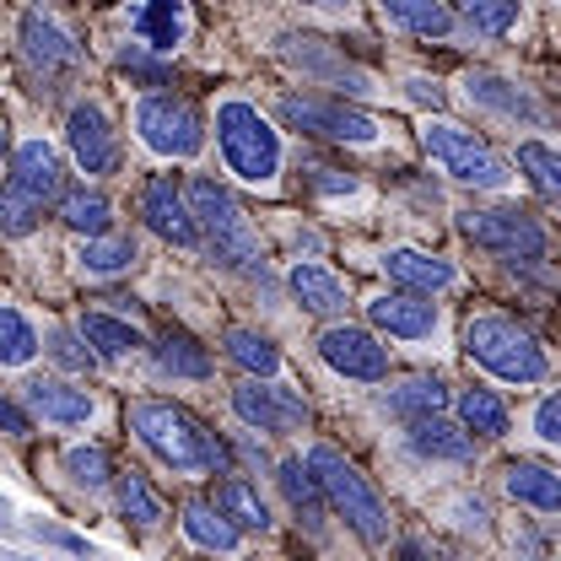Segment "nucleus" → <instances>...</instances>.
<instances>
[{
  "label": "nucleus",
  "mask_w": 561,
  "mask_h": 561,
  "mask_svg": "<svg viewBox=\"0 0 561 561\" xmlns=\"http://www.w3.org/2000/svg\"><path fill=\"white\" fill-rule=\"evenodd\" d=\"M125 421L140 448L173 476H227L238 459L232 443H221L195 411H184L173 400H136Z\"/></svg>",
  "instance_id": "f257e3e1"
},
{
  "label": "nucleus",
  "mask_w": 561,
  "mask_h": 561,
  "mask_svg": "<svg viewBox=\"0 0 561 561\" xmlns=\"http://www.w3.org/2000/svg\"><path fill=\"white\" fill-rule=\"evenodd\" d=\"M216 146H221V162L232 179L254 184V190H271L280 179V130L260 114V103L249 98H221L216 103Z\"/></svg>",
  "instance_id": "f03ea898"
},
{
  "label": "nucleus",
  "mask_w": 561,
  "mask_h": 561,
  "mask_svg": "<svg viewBox=\"0 0 561 561\" xmlns=\"http://www.w3.org/2000/svg\"><path fill=\"white\" fill-rule=\"evenodd\" d=\"M308 465H313V476H319V486L330 496V513H341L346 518V529L362 540V546H389V502L378 496V486L351 465L341 448H330V443H313L308 448Z\"/></svg>",
  "instance_id": "7ed1b4c3"
},
{
  "label": "nucleus",
  "mask_w": 561,
  "mask_h": 561,
  "mask_svg": "<svg viewBox=\"0 0 561 561\" xmlns=\"http://www.w3.org/2000/svg\"><path fill=\"white\" fill-rule=\"evenodd\" d=\"M465 356L476 362V367H486L491 378H502V383H546V373H551V356L546 346L524 330V324H513V319H502V313H476L470 324H465Z\"/></svg>",
  "instance_id": "20e7f679"
},
{
  "label": "nucleus",
  "mask_w": 561,
  "mask_h": 561,
  "mask_svg": "<svg viewBox=\"0 0 561 561\" xmlns=\"http://www.w3.org/2000/svg\"><path fill=\"white\" fill-rule=\"evenodd\" d=\"M190 206H195V221H201V243L216 265L227 271H254L260 265V232L249 221V210L232 201L227 184L216 179H190Z\"/></svg>",
  "instance_id": "39448f33"
},
{
  "label": "nucleus",
  "mask_w": 561,
  "mask_h": 561,
  "mask_svg": "<svg viewBox=\"0 0 561 561\" xmlns=\"http://www.w3.org/2000/svg\"><path fill=\"white\" fill-rule=\"evenodd\" d=\"M421 151L432 157L437 173H448L465 190H502L513 179L507 162L496 157V146L486 136H476L470 125H454V119H426L421 125Z\"/></svg>",
  "instance_id": "423d86ee"
},
{
  "label": "nucleus",
  "mask_w": 561,
  "mask_h": 561,
  "mask_svg": "<svg viewBox=\"0 0 561 561\" xmlns=\"http://www.w3.org/2000/svg\"><path fill=\"white\" fill-rule=\"evenodd\" d=\"M130 125H136L140 146H146L151 157H162V162H190V157H201V146H206L201 108H195L190 98H179V92H151V98H140Z\"/></svg>",
  "instance_id": "0eeeda50"
},
{
  "label": "nucleus",
  "mask_w": 561,
  "mask_h": 561,
  "mask_svg": "<svg viewBox=\"0 0 561 561\" xmlns=\"http://www.w3.org/2000/svg\"><path fill=\"white\" fill-rule=\"evenodd\" d=\"M459 232L486 249L496 260H513V265H540L551 254V232L540 227V216H529L524 206H476L459 216Z\"/></svg>",
  "instance_id": "6e6552de"
},
{
  "label": "nucleus",
  "mask_w": 561,
  "mask_h": 561,
  "mask_svg": "<svg viewBox=\"0 0 561 561\" xmlns=\"http://www.w3.org/2000/svg\"><path fill=\"white\" fill-rule=\"evenodd\" d=\"M276 114L291 130L335 140V146H378V140H383V125H378L373 114L351 108L341 98H319V92H286L276 103Z\"/></svg>",
  "instance_id": "1a4fd4ad"
},
{
  "label": "nucleus",
  "mask_w": 561,
  "mask_h": 561,
  "mask_svg": "<svg viewBox=\"0 0 561 561\" xmlns=\"http://www.w3.org/2000/svg\"><path fill=\"white\" fill-rule=\"evenodd\" d=\"M232 416L243 421L249 432H265V437H291V432H308V400L297 389H286L276 378H243L232 389Z\"/></svg>",
  "instance_id": "9d476101"
},
{
  "label": "nucleus",
  "mask_w": 561,
  "mask_h": 561,
  "mask_svg": "<svg viewBox=\"0 0 561 561\" xmlns=\"http://www.w3.org/2000/svg\"><path fill=\"white\" fill-rule=\"evenodd\" d=\"M66 146H70V157H76V168L92 173V179H108V173H119V162H125V146H119V130H114L108 108L92 103V98L70 108Z\"/></svg>",
  "instance_id": "9b49d317"
},
{
  "label": "nucleus",
  "mask_w": 561,
  "mask_h": 561,
  "mask_svg": "<svg viewBox=\"0 0 561 561\" xmlns=\"http://www.w3.org/2000/svg\"><path fill=\"white\" fill-rule=\"evenodd\" d=\"M319 362L351 383H383L389 378V346L362 324H330L319 335Z\"/></svg>",
  "instance_id": "f8f14e48"
},
{
  "label": "nucleus",
  "mask_w": 561,
  "mask_h": 561,
  "mask_svg": "<svg viewBox=\"0 0 561 561\" xmlns=\"http://www.w3.org/2000/svg\"><path fill=\"white\" fill-rule=\"evenodd\" d=\"M140 221L162 238V243H179V249H195L201 243V221H195V206H190V190H179L168 173L146 179L140 184Z\"/></svg>",
  "instance_id": "ddd939ff"
},
{
  "label": "nucleus",
  "mask_w": 561,
  "mask_h": 561,
  "mask_svg": "<svg viewBox=\"0 0 561 561\" xmlns=\"http://www.w3.org/2000/svg\"><path fill=\"white\" fill-rule=\"evenodd\" d=\"M367 324L383 330V335H394V341H432L437 324H443V313H437V302L426 291H405L400 286V291H383V297L367 302Z\"/></svg>",
  "instance_id": "4468645a"
},
{
  "label": "nucleus",
  "mask_w": 561,
  "mask_h": 561,
  "mask_svg": "<svg viewBox=\"0 0 561 561\" xmlns=\"http://www.w3.org/2000/svg\"><path fill=\"white\" fill-rule=\"evenodd\" d=\"M130 33L151 55H179L195 33L190 0H130Z\"/></svg>",
  "instance_id": "2eb2a0df"
},
{
  "label": "nucleus",
  "mask_w": 561,
  "mask_h": 561,
  "mask_svg": "<svg viewBox=\"0 0 561 561\" xmlns=\"http://www.w3.org/2000/svg\"><path fill=\"white\" fill-rule=\"evenodd\" d=\"M22 60H27L33 76L55 81V76H70V70H76L81 49H76V38H70L49 11H27V16H22Z\"/></svg>",
  "instance_id": "dca6fc26"
},
{
  "label": "nucleus",
  "mask_w": 561,
  "mask_h": 561,
  "mask_svg": "<svg viewBox=\"0 0 561 561\" xmlns=\"http://www.w3.org/2000/svg\"><path fill=\"white\" fill-rule=\"evenodd\" d=\"M22 405L33 411V421H44V426H87V421L98 416V400L87 394V389H76L66 378H27L22 383Z\"/></svg>",
  "instance_id": "f3484780"
},
{
  "label": "nucleus",
  "mask_w": 561,
  "mask_h": 561,
  "mask_svg": "<svg viewBox=\"0 0 561 561\" xmlns=\"http://www.w3.org/2000/svg\"><path fill=\"white\" fill-rule=\"evenodd\" d=\"M5 173H11V184H16L22 195H33L38 206H49V201L66 195V162H60V151H55L49 140H22V146L11 151Z\"/></svg>",
  "instance_id": "a211bd4d"
},
{
  "label": "nucleus",
  "mask_w": 561,
  "mask_h": 561,
  "mask_svg": "<svg viewBox=\"0 0 561 561\" xmlns=\"http://www.w3.org/2000/svg\"><path fill=\"white\" fill-rule=\"evenodd\" d=\"M405 448L416 459H426V465H465L476 454V432L465 421H448L437 411V416L405 421Z\"/></svg>",
  "instance_id": "6ab92c4d"
},
{
  "label": "nucleus",
  "mask_w": 561,
  "mask_h": 561,
  "mask_svg": "<svg viewBox=\"0 0 561 561\" xmlns=\"http://www.w3.org/2000/svg\"><path fill=\"white\" fill-rule=\"evenodd\" d=\"M383 276L405 291H426V297H443L459 286V271L443 260V254H426V249H389L383 254Z\"/></svg>",
  "instance_id": "aec40b11"
},
{
  "label": "nucleus",
  "mask_w": 561,
  "mask_h": 561,
  "mask_svg": "<svg viewBox=\"0 0 561 561\" xmlns=\"http://www.w3.org/2000/svg\"><path fill=\"white\" fill-rule=\"evenodd\" d=\"M502 491H507L518 507L540 513V518H561V470H551V465L513 459V465L502 470Z\"/></svg>",
  "instance_id": "412c9836"
},
{
  "label": "nucleus",
  "mask_w": 561,
  "mask_h": 561,
  "mask_svg": "<svg viewBox=\"0 0 561 561\" xmlns=\"http://www.w3.org/2000/svg\"><path fill=\"white\" fill-rule=\"evenodd\" d=\"M465 92H470V103H476V108H486V114H496V119H513V125H540V103H535L518 81H507V76L476 70V76L465 81Z\"/></svg>",
  "instance_id": "4be33fe9"
},
{
  "label": "nucleus",
  "mask_w": 561,
  "mask_h": 561,
  "mask_svg": "<svg viewBox=\"0 0 561 561\" xmlns=\"http://www.w3.org/2000/svg\"><path fill=\"white\" fill-rule=\"evenodd\" d=\"M276 486H280V496H286V507L297 513V524H308V535H319V529H324V513H330V496L319 486L313 465H308V459H280Z\"/></svg>",
  "instance_id": "5701e85b"
},
{
  "label": "nucleus",
  "mask_w": 561,
  "mask_h": 561,
  "mask_svg": "<svg viewBox=\"0 0 561 561\" xmlns=\"http://www.w3.org/2000/svg\"><path fill=\"white\" fill-rule=\"evenodd\" d=\"M151 362H157V373H168V378H190V383H206L210 378V351L190 335V330H179V324H168V330H157V341H151Z\"/></svg>",
  "instance_id": "b1692460"
},
{
  "label": "nucleus",
  "mask_w": 561,
  "mask_h": 561,
  "mask_svg": "<svg viewBox=\"0 0 561 561\" xmlns=\"http://www.w3.org/2000/svg\"><path fill=\"white\" fill-rule=\"evenodd\" d=\"M179 529H184V540H190L195 551H238V546H243V529H238L216 502H201V496L184 502Z\"/></svg>",
  "instance_id": "393cba45"
},
{
  "label": "nucleus",
  "mask_w": 561,
  "mask_h": 561,
  "mask_svg": "<svg viewBox=\"0 0 561 561\" xmlns=\"http://www.w3.org/2000/svg\"><path fill=\"white\" fill-rule=\"evenodd\" d=\"M448 405H454V394H448V383H443L437 373H411V378H400L394 389H383V411L400 421L437 416V411H448Z\"/></svg>",
  "instance_id": "a878e982"
},
{
  "label": "nucleus",
  "mask_w": 561,
  "mask_h": 561,
  "mask_svg": "<svg viewBox=\"0 0 561 561\" xmlns=\"http://www.w3.org/2000/svg\"><path fill=\"white\" fill-rule=\"evenodd\" d=\"M76 330L87 335V346L98 351L103 362H125V356H136V351L146 346V335H140L136 324L119 319V313H108V308H87Z\"/></svg>",
  "instance_id": "bb28decb"
},
{
  "label": "nucleus",
  "mask_w": 561,
  "mask_h": 561,
  "mask_svg": "<svg viewBox=\"0 0 561 561\" xmlns=\"http://www.w3.org/2000/svg\"><path fill=\"white\" fill-rule=\"evenodd\" d=\"M136 260H140V249H136V238H125V232H98V238H81V249H76V265L92 280L130 276Z\"/></svg>",
  "instance_id": "cd10ccee"
},
{
  "label": "nucleus",
  "mask_w": 561,
  "mask_h": 561,
  "mask_svg": "<svg viewBox=\"0 0 561 561\" xmlns=\"http://www.w3.org/2000/svg\"><path fill=\"white\" fill-rule=\"evenodd\" d=\"M286 286H291L297 308H308V313H341V308H346V280L335 276V271H324V265L297 260V265L286 271Z\"/></svg>",
  "instance_id": "c85d7f7f"
},
{
  "label": "nucleus",
  "mask_w": 561,
  "mask_h": 561,
  "mask_svg": "<svg viewBox=\"0 0 561 561\" xmlns=\"http://www.w3.org/2000/svg\"><path fill=\"white\" fill-rule=\"evenodd\" d=\"M216 507L238 524V529H249V535H265L276 518H271V507H265V496L249 486L238 470H227V476H216Z\"/></svg>",
  "instance_id": "c756f323"
},
{
  "label": "nucleus",
  "mask_w": 561,
  "mask_h": 561,
  "mask_svg": "<svg viewBox=\"0 0 561 561\" xmlns=\"http://www.w3.org/2000/svg\"><path fill=\"white\" fill-rule=\"evenodd\" d=\"M394 27L416 33V38H448L454 33V11L448 0H373Z\"/></svg>",
  "instance_id": "7c9ffc66"
},
{
  "label": "nucleus",
  "mask_w": 561,
  "mask_h": 561,
  "mask_svg": "<svg viewBox=\"0 0 561 561\" xmlns=\"http://www.w3.org/2000/svg\"><path fill=\"white\" fill-rule=\"evenodd\" d=\"M518 173L529 179V190L546 201L551 210H561V151L546 140H518Z\"/></svg>",
  "instance_id": "2f4dec72"
},
{
  "label": "nucleus",
  "mask_w": 561,
  "mask_h": 561,
  "mask_svg": "<svg viewBox=\"0 0 561 561\" xmlns=\"http://www.w3.org/2000/svg\"><path fill=\"white\" fill-rule=\"evenodd\" d=\"M454 411H459V421L481 437V443H496V437H507V426H513V416H507V405L496 400V389H459V400H454Z\"/></svg>",
  "instance_id": "473e14b6"
},
{
  "label": "nucleus",
  "mask_w": 561,
  "mask_h": 561,
  "mask_svg": "<svg viewBox=\"0 0 561 561\" xmlns=\"http://www.w3.org/2000/svg\"><path fill=\"white\" fill-rule=\"evenodd\" d=\"M221 351H227V362L243 367L249 378H280V351H276V341L260 335V330H227Z\"/></svg>",
  "instance_id": "72a5a7b5"
},
{
  "label": "nucleus",
  "mask_w": 561,
  "mask_h": 561,
  "mask_svg": "<svg viewBox=\"0 0 561 561\" xmlns=\"http://www.w3.org/2000/svg\"><path fill=\"white\" fill-rule=\"evenodd\" d=\"M60 221L81 238H98V232H114V206L98 190H66L60 195Z\"/></svg>",
  "instance_id": "f704fd0d"
},
{
  "label": "nucleus",
  "mask_w": 561,
  "mask_h": 561,
  "mask_svg": "<svg viewBox=\"0 0 561 561\" xmlns=\"http://www.w3.org/2000/svg\"><path fill=\"white\" fill-rule=\"evenodd\" d=\"M114 496H119V513L130 524H140V529H157L162 524V496H157V486L140 470H119L114 476Z\"/></svg>",
  "instance_id": "c9c22d12"
},
{
  "label": "nucleus",
  "mask_w": 561,
  "mask_h": 561,
  "mask_svg": "<svg viewBox=\"0 0 561 561\" xmlns=\"http://www.w3.org/2000/svg\"><path fill=\"white\" fill-rule=\"evenodd\" d=\"M465 27H476L481 38H507L524 16V0H459Z\"/></svg>",
  "instance_id": "e433bc0d"
},
{
  "label": "nucleus",
  "mask_w": 561,
  "mask_h": 561,
  "mask_svg": "<svg viewBox=\"0 0 561 561\" xmlns=\"http://www.w3.org/2000/svg\"><path fill=\"white\" fill-rule=\"evenodd\" d=\"M33 356H38V330L16 308H0V367H27Z\"/></svg>",
  "instance_id": "4c0bfd02"
},
{
  "label": "nucleus",
  "mask_w": 561,
  "mask_h": 561,
  "mask_svg": "<svg viewBox=\"0 0 561 561\" xmlns=\"http://www.w3.org/2000/svg\"><path fill=\"white\" fill-rule=\"evenodd\" d=\"M66 476L76 481V486H87V491H103L119 470L108 465V454L98 448V443H76V448H66Z\"/></svg>",
  "instance_id": "58836bf2"
},
{
  "label": "nucleus",
  "mask_w": 561,
  "mask_h": 561,
  "mask_svg": "<svg viewBox=\"0 0 561 561\" xmlns=\"http://www.w3.org/2000/svg\"><path fill=\"white\" fill-rule=\"evenodd\" d=\"M38 216H44V206H38L33 195H22L16 184L0 190V232H5V238H27V232L38 227Z\"/></svg>",
  "instance_id": "ea45409f"
},
{
  "label": "nucleus",
  "mask_w": 561,
  "mask_h": 561,
  "mask_svg": "<svg viewBox=\"0 0 561 561\" xmlns=\"http://www.w3.org/2000/svg\"><path fill=\"white\" fill-rule=\"evenodd\" d=\"M49 356H55V367H66V373H92V362H98V351L87 346V335L81 330H49Z\"/></svg>",
  "instance_id": "a19ab883"
},
{
  "label": "nucleus",
  "mask_w": 561,
  "mask_h": 561,
  "mask_svg": "<svg viewBox=\"0 0 561 561\" xmlns=\"http://www.w3.org/2000/svg\"><path fill=\"white\" fill-rule=\"evenodd\" d=\"M529 426H535V437H540L546 448H561V389H551V394L535 405V421H529Z\"/></svg>",
  "instance_id": "79ce46f5"
},
{
  "label": "nucleus",
  "mask_w": 561,
  "mask_h": 561,
  "mask_svg": "<svg viewBox=\"0 0 561 561\" xmlns=\"http://www.w3.org/2000/svg\"><path fill=\"white\" fill-rule=\"evenodd\" d=\"M0 432H5V437H27V432H33V411L0 394Z\"/></svg>",
  "instance_id": "37998d69"
},
{
  "label": "nucleus",
  "mask_w": 561,
  "mask_h": 561,
  "mask_svg": "<svg viewBox=\"0 0 561 561\" xmlns=\"http://www.w3.org/2000/svg\"><path fill=\"white\" fill-rule=\"evenodd\" d=\"M313 173V190H330V195H356V179H341L335 168H308Z\"/></svg>",
  "instance_id": "c03bdc74"
},
{
  "label": "nucleus",
  "mask_w": 561,
  "mask_h": 561,
  "mask_svg": "<svg viewBox=\"0 0 561 561\" xmlns=\"http://www.w3.org/2000/svg\"><path fill=\"white\" fill-rule=\"evenodd\" d=\"M411 98H416V103H432V108H443V92H437V81H411Z\"/></svg>",
  "instance_id": "a18cd8bd"
},
{
  "label": "nucleus",
  "mask_w": 561,
  "mask_h": 561,
  "mask_svg": "<svg viewBox=\"0 0 561 561\" xmlns=\"http://www.w3.org/2000/svg\"><path fill=\"white\" fill-rule=\"evenodd\" d=\"M11 162V130H5V119H0V168Z\"/></svg>",
  "instance_id": "49530a36"
},
{
  "label": "nucleus",
  "mask_w": 561,
  "mask_h": 561,
  "mask_svg": "<svg viewBox=\"0 0 561 561\" xmlns=\"http://www.w3.org/2000/svg\"><path fill=\"white\" fill-rule=\"evenodd\" d=\"M308 5H324V11H335V5H346V0H308Z\"/></svg>",
  "instance_id": "de8ad7c7"
},
{
  "label": "nucleus",
  "mask_w": 561,
  "mask_h": 561,
  "mask_svg": "<svg viewBox=\"0 0 561 561\" xmlns=\"http://www.w3.org/2000/svg\"><path fill=\"white\" fill-rule=\"evenodd\" d=\"M0 513H5V502H0Z\"/></svg>",
  "instance_id": "09e8293b"
}]
</instances>
